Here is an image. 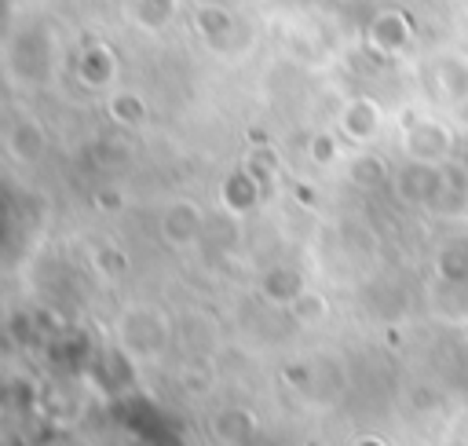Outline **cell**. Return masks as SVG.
Wrapping results in <instances>:
<instances>
[{"label": "cell", "instance_id": "obj_1", "mask_svg": "<svg viewBox=\"0 0 468 446\" xmlns=\"http://www.w3.org/2000/svg\"><path fill=\"white\" fill-rule=\"evenodd\" d=\"M117 336H121L124 351H132L139 358H157L172 340V325L154 307H128L117 322Z\"/></svg>", "mask_w": 468, "mask_h": 446}, {"label": "cell", "instance_id": "obj_2", "mask_svg": "<svg viewBox=\"0 0 468 446\" xmlns=\"http://www.w3.org/2000/svg\"><path fill=\"white\" fill-rule=\"evenodd\" d=\"M161 234L168 245H194L201 234H205V216L197 205L190 201H176L165 208V219H161Z\"/></svg>", "mask_w": 468, "mask_h": 446}, {"label": "cell", "instance_id": "obj_3", "mask_svg": "<svg viewBox=\"0 0 468 446\" xmlns=\"http://www.w3.org/2000/svg\"><path fill=\"white\" fill-rule=\"evenodd\" d=\"M252 431V417H245L241 409H227V413H219L216 417V435L223 439V442H245V435Z\"/></svg>", "mask_w": 468, "mask_h": 446}, {"label": "cell", "instance_id": "obj_4", "mask_svg": "<svg viewBox=\"0 0 468 446\" xmlns=\"http://www.w3.org/2000/svg\"><path fill=\"white\" fill-rule=\"evenodd\" d=\"M201 4H216V0H201Z\"/></svg>", "mask_w": 468, "mask_h": 446}]
</instances>
